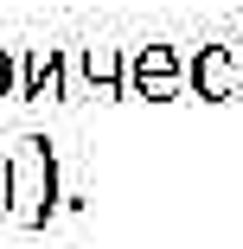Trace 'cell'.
Segmentation results:
<instances>
[{"label": "cell", "mask_w": 243, "mask_h": 249, "mask_svg": "<svg viewBox=\"0 0 243 249\" xmlns=\"http://www.w3.org/2000/svg\"><path fill=\"white\" fill-rule=\"evenodd\" d=\"M7 211L38 230V224H52L64 211V192H58V154H52V141L45 134H26L13 147V160H7Z\"/></svg>", "instance_id": "6da1fadb"}, {"label": "cell", "mask_w": 243, "mask_h": 249, "mask_svg": "<svg viewBox=\"0 0 243 249\" xmlns=\"http://www.w3.org/2000/svg\"><path fill=\"white\" fill-rule=\"evenodd\" d=\"M186 77L205 103H230V96H243V52L237 45H199L186 58Z\"/></svg>", "instance_id": "7a4b0ae2"}, {"label": "cell", "mask_w": 243, "mask_h": 249, "mask_svg": "<svg viewBox=\"0 0 243 249\" xmlns=\"http://www.w3.org/2000/svg\"><path fill=\"white\" fill-rule=\"evenodd\" d=\"M179 77H186V58L173 52V45H141V52L128 58V89L148 96V103H173Z\"/></svg>", "instance_id": "3957f363"}, {"label": "cell", "mask_w": 243, "mask_h": 249, "mask_svg": "<svg viewBox=\"0 0 243 249\" xmlns=\"http://www.w3.org/2000/svg\"><path fill=\"white\" fill-rule=\"evenodd\" d=\"M19 96L26 103H58L64 96V45H32L19 58Z\"/></svg>", "instance_id": "277c9868"}, {"label": "cell", "mask_w": 243, "mask_h": 249, "mask_svg": "<svg viewBox=\"0 0 243 249\" xmlns=\"http://www.w3.org/2000/svg\"><path fill=\"white\" fill-rule=\"evenodd\" d=\"M83 77L96 83V96H128V58L115 45H83Z\"/></svg>", "instance_id": "5b68a950"}, {"label": "cell", "mask_w": 243, "mask_h": 249, "mask_svg": "<svg viewBox=\"0 0 243 249\" xmlns=\"http://www.w3.org/2000/svg\"><path fill=\"white\" fill-rule=\"evenodd\" d=\"M0 96H19V58L0 45Z\"/></svg>", "instance_id": "8992f818"}, {"label": "cell", "mask_w": 243, "mask_h": 249, "mask_svg": "<svg viewBox=\"0 0 243 249\" xmlns=\"http://www.w3.org/2000/svg\"><path fill=\"white\" fill-rule=\"evenodd\" d=\"M0 211H7V166H0Z\"/></svg>", "instance_id": "52a82bcc"}]
</instances>
